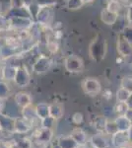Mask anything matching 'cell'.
<instances>
[{
	"label": "cell",
	"instance_id": "6da1fadb",
	"mask_svg": "<svg viewBox=\"0 0 132 148\" xmlns=\"http://www.w3.org/2000/svg\"><path fill=\"white\" fill-rule=\"evenodd\" d=\"M107 42H105L104 37L102 35H98L93 40L90 47H89V54L92 57L93 60L99 62L102 59H104L105 53H107Z\"/></svg>",
	"mask_w": 132,
	"mask_h": 148
},
{
	"label": "cell",
	"instance_id": "7a4b0ae2",
	"mask_svg": "<svg viewBox=\"0 0 132 148\" xmlns=\"http://www.w3.org/2000/svg\"><path fill=\"white\" fill-rule=\"evenodd\" d=\"M82 88L85 94L90 96H96L102 91V86L101 83L96 78L89 77L86 78L82 83Z\"/></svg>",
	"mask_w": 132,
	"mask_h": 148
},
{
	"label": "cell",
	"instance_id": "3957f363",
	"mask_svg": "<svg viewBox=\"0 0 132 148\" xmlns=\"http://www.w3.org/2000/svg\"><path fill=\"white\" fill-rule=\"evenodd\" d=\"M34 123L23 116L15 119L14 121V134H27L32 130Z\"/></svg>",
	"mask_w": 132,
	"mask_h": 148
},
{
	"label": "cell",
	"instance_id": "277c9868",
	"mask_svg": "<svg viewBox=\"0 0 132 148\" xmlns=\"http://www.w3.org/2000/svg\"><path fill=\"white\" fill-rule=\"evenodd\" d=\"M64 66L66 70L71 73L82 72L84 69V63L80 57L76 56H69L64 61Z\"/></svg>",
	"mask_w": 132,
	"mask_h": 148
},
{
	"label": "cell",
	"instance_id": "5b68a950",
	"mask_svg": "<svg viewBox=\"0 0 132 148\" xmlns=\"http://www.w3.org/2000/svg\"><path fill=\"white\" fill-rule=\"evenodd\" d=\"M34 136H35L37 142L40 144H49V143H51V140L53 138V130H49V128L40 127L36 130Z\"/></svg>",
	"mask_w": 132,
	"mask_h": 148
},
{
	"label": "cell",
	"instance_id": "8992f818",
	"mask_svg": "<svg viewBox=\"0 0 132 148\" xmlns=\"http://www.w3.org/2000/svg\"><path fill=\"white\" fill-rule=\"evenodd\" d=\"M31 76L29 71L25 67H18L16 71V75L14 77V82L15 84L20 88L26 87L30 83Z\"/></svg>",
	"mask_w": 132,
	"mask_h": 148
},
{
	"label": "cell",
	"instance_id": "52a82bcc",
	"mask_svg": "<svg viewBox=\"0 0 132 148\" xmlns=\"http://www.w3.org/2000/svg\"><path fill=\"white\" fill-rule=\"evenodd\" d=\"M52 8L51 6L40 7V10L37 14V20L40 25H49L52 20Z\"/></svg>",
	"mask_w": 132,
	"mask_h": 148
},
{
	"label": "cell",
	"instance_id": "ba28073f",
	"mask_svg": "<svg viewBox=\"0 0 132 148\" xmlns=\"http://www.w3.org/2000/svg\"><path fill=\"white\" fill-rule=\"evenodd\" d=\"M110 142H111V146L114 148H125L127 145H129L128 133L123 131H117L116 134L110 136Z\"/></svg>",
	"mask_w": 132,
	"mask_h": 148
},
{
	"label": "cell",
	"instance_id": "9c48e42d",
	"mask_svg": "<svg viewBox=\"0 0 132 148\" xmlns=\"http://www.w3.org/2000/svg\"><path fill=\"white\" fill-rule=\"evenodd\" d=\"M50 66H51L50 58L44 56H40L39 58L37 59V61L33 64V71L38 74H42L49 71Z\"/></svg>",
	"mask_w": 132,
	"mask_h": 148
},
{
	"label": "cell",
	"instance_id": "30bf717a",
	"mask_svg": "<svg viewBox=\"0 0 132 148\" xmlns=\"http://www.w3.org/2000/svg\"><path fill=\"white\" fill-rule=\"evenodd\" d=\"M117 51L122 56H132V46L128 42L123 34H120L117 39Z\"/></svg>",
	"mask_w": 132,
	"mask_h": 148
},
{
	"label": "cell",
	"instance_id": "8fae6325",
	"mask_svg": "<svg viewBox=\"0 0 132 148\" xmlns=\"http://www.w3.org/2000/svg\"><path fill=\"white\" fill-rule=\"evenodd\" d=\"M14 121L15 119L3 113H0V126H1L2 132L14 134Z\"/></svg>",
	"mask_w": 132,
	"mask_h": 148
},
{
	"label": "cell",
	"instance_id": "7c38bea8",
	"mask_svg": "<svg viewBox=\"0 0 132 148\" xmlns=\"http://www.w3.org/2000/svg\"><path fill=\"white\" fill-rule=\"evenodd\" d=\"M90 143L93 148H107L109 146V140L107 138V134L101 132H98L97 134L93 135L91 137Z\"/></svg>",
	"mask_w": 132,
	"mask_h": 148
},
{
	"label": "cell",
	"instance_id": "4fadbf2b",
	"mask_svg": "<svg viewBox=\"0 0 132 148\" xmlns=\"http://www.w3.org/2000/svg\"><path fill=\"white\" fill-rule=\"evenodd\" d=\"M14 101H15V104L19 108L24 109L26 107L30 106L32 105V98L29 94L27 93H24V92H19L17 93L14 97Z\"/></svg>",
	"mask_w": 132,
	"mask_h": 148
},
{
	"label": "cell",
	"instance_id": "5bb4252c",
	"mask_svg": "<svg viewBox=\"0 0 132 148\" xmlns=\"http://www.w3.org/2000/svg\"><path fill=\"white\" fill-rule=\"evenodd\" d=\"M70 135L76 141V143L79 145V147L85 146V145L87 144V141H88L87 134H86L85 131L83 130H81V128H79V127L74 128V130L71 131Z\"/></svg>",
	"mask_w": 132,
	"mask_h": 148
},
{
	"label": "cell",
	"instance_id": "9a60e30c",
	"mask_svg": "<svg viewBox=\"0 0 132 148\" xmlns=\"http://www.w3.org/2000/svg\"><path fill=\"white\" fill-rule=\"evenodd\" d=\"M116 121L118 131H123V132H127L132 126V121L127 118L126 114H121L118 116L117 118L114 120Z\"/></svg>",
	"mask_w": 132,
	"mask_h": 148
},
{
	"label": "cell",
	"instance_id": "2e32d148",
	"mask_svg": "<svg viewBox=\"0 0 132 148\" xmlns=\"http://www.w3.org/2000/svg\"><path fill=\"white\" fill-rule=\"evenodd\" d=\"M118 19V14L114 13L107 10V8L104 9L101 13V20L107 25H114Z\"/></svg>",
	"mask_w": 132,
	"mask_h": 148
},
{
	"label": "cell",
	"instance_id": "e0dca14e",
	"mask_svg": "<svg viewBox=\"0 0 132 148\" xmlns=\"http://www.w3.org/2000/svg\"><path fill=\"white\" fill-rule=\"evenodd\" d=\"M57 144L60 148H79V145L76 143L75 140L72 138L71 135H64L60 136L57 139Z\"/></svg>",
	"mask_w": 132,
	"mask_h": 148
},
{
	"label": "cell",
	"instance_id": "ac0fdd59",
	"mask_svg": "<svg viewBox=\"0 0 132 148\" xmlns=\"http://www.w3.org/2000/svg\"><path fill=\"white\" fill-rule=\"evenodd\" d=\"M49 116H52L54 120H59L63 116V107L59 103H53L49 105Z\"/></svg>",
	"mask_w": 132,
	"mask_h": 148
},
{
	"label": "cell",
	"instance_id": "d6986e66",
	"mask_svg": "<svg viewBox=\"0 0 132 148\" xmlns=\"http://www.w3.org/2000/svg\"><path fill=\"white\" fill-rule=\"evenodd\" d=\"M35 109L37 116L40 120H42L49 116V105L45 104V103H40L35 107Z\"/></svg>",
	"mask_w": 132,
	"mask_h": 148
},
{
	"label": "cell",
	"instance_id": "ffe728a7",
	"mask_svg": "<svg viewBox=\"0 0 132 148\" xmlns=\"http://www.w3.org/2000/svg\"><path fill=\"white\" fill-rule=\"evenodd\" d=\"M21 113H22L23 118L27 119V120L33 121V123L37 120H40V119L37 116V114H36V109L34 108V107H32V105H30V106L22 109Z\"/></svg>",
	"mask_w": 132,
	"mask_h": 148
},
{
	"label": "cell",
	"instance_id": "44dd1931",
	"mask_svg": "<svg viewBox=\"0 0 132 148\" xmlns=\"http://www.w3.org/2000/svg\"><path fill=\"white\" fill-rule=\"evenodd\" d=\"M17 68L18 67H14V66H6V67H4L1 71V79L8 81L14 80Z\"/></svg>",
	"mask_w": 132,
	"mask_h": 148
},
{
	"label": "cell",
	"instance_id": "7402d4cb",
	"mask_svg": "<svg viewBox=\"0 0 132 148\" xmlns=\"http://www.w3.org/2000/svg\"><path fill=\"white\" fill-rule=\"evenodd\" d=\"M107 123V119L104 116H99L94 120V127L98 132L105 133V128Z\"/></svg>",
	"mask_w": 132,
	"mask_h": 148
},
{
	"label": "cell",
	"instance_id": "603a6c76",
	"mask_svg": "<svg viewBox=\"0 0 132 148\" xmlns=\"http://www.w3.org/2000/svg\"><path fill=\"white\" fill-rule=\"evenodd\" d=\"M132 93L128 90L120 87L116 92V100L117 103H126L129 100Z\"/></svg>",
	"mask_w": 132,
	"mask_h": 148
},
{
	"label": "cell",
	"instance_id": "cb8c5ba5",
	"mask_svg": "<svg viewBox=\"0 0 132 148\" xmlns=\"http://www.w3.org/2000/svg\"><path fill=\"white\" fill-rule=\"evenodd\" d=\"M118 131V128H117V125L116 123V121H109L107 120V125H105V133L109 136H111V135L116 134V133Z\"/></svg>",
	"mask_w": 132,
	"mask_h": 148
},
{
	"label": "cell",
	"instance_id": "d4e9b609",
	"mask_svg": "<svg viewBox=\"0 0 132 148\" xmlns=\"http://www.w3.org/2000/svg\"><path fill=\"white\" fill-rule=\"evenodd\" d=\"M55 121H56V120H54L52 116H47V118L40 120V127L52 130L53 126L55 125Z\"/></svg>",
	"mask_w": 132,
	"mask_h": 148
},
{
	"label": "cell",
	"instance_id": "484cf974",
	"mask_svg": "<svg viewBox=\"0 0 132 148\" xmlns=\"http://www.w3.org/2000/svg\"><path fill=\"white\" fill-rule=\"evenodd\" d=\"M121 6L120 3L118 2V0H109V3H107V9L110 12H114V13L118 14V11L120 10Z\"/></svg>",
	"mask_w": 132,
	"mask_h": 148
},
{
	"label": "cell",
	"instance_id": "4316f807",
	"mask_svg": "<svg viewBox=\"0 0 132 148\" xmlns=\"http://www.w3.org/2000/svg\"><path fill=\"white\" fill-rule=\"evenodd\" d=\"M66 5L67 8L70 10H77V9H80L84 4L82 0H67Z\"/></svg>",
	"mask_w": 132,
	"mask_h": 148
},
{
	"label": "cell",
	"instance_id": "83f0119b",
	"mask_svg": "<svg viewBox=\"0 0 132 148\" xmlns=\"http://www.w3.org/2000/svg\"><path fill=\"white\" fill-rule=\"evenodd\" d=\"M16 145L17 148H32L33 147V143L29 138L24 137L21 139L16 140Z\"/></svg>",
	"mask_w": 132,
	"mask_h": 148
},
{
	"label": "cell",
	"instance_id": "f1b7e54d",
	"mask_svg": "<svg viewBox=\"0 0 132 148\" xmlns=\"http://www.w3.org/2000/svg\"><path fill=\"white\" fill-rule=\"evenodd\" d=\"M128 110H129V108H128V106H127L126 103H117L116 106L114 107V112H116V114H118V116L126 114Z\"/></svg>",
	"mask_w": 132,
	"mask_h": 148
},
{
	"label": "cell",
	"instance_id": "f546056e",
	"mask_svg": "<svg viewBox=\"0 0 132 148\" xmlns=\"http://www.w3.org/2000/svg\"><path fill=\"white\" fill-rule=\"evenodd\" d=\"M9 97V88L5 82L0 80V99L6 100Z\"/></svg>",
	"mask_w": 132,
	"mask_h": 148
},
{
	"label": "cell",
	"instance_id": "4dcf8cb0",
	"mask_svg": "<svg viewBox=\"0 0 132 148\" xmlns=\"http://www.w3.org/2000/svg\"><path fill=\"white\" fill-rule=\"evenodd\" d=\"M121 87L132 93V78H130V77L123 78L121 81Z\"/></svg>",
	"mask_w": 132,
	"mask_h": 148
},
{
	"label": "cell",
	"instance_id": "1f68e13d",
	"mask_svg": "<svg viewBox=\"0 0 132 148\" xmlns=\"http://www.w3.org/2000/svg\"><path fill=\"white\" fill-rule=\"evenodd\" d=\"M84 121V116L83 114L81 113H79V112H77V113L73 114V116H72V121H73V123H75V125H81V123H83Z\"/></svg>",
	"mask_w": 132,
	"mask_h": 148
},
{
	"label": "cell",
	"instance_id": "d6a6232c",
	"mask_svg": "<svg viewBox=\"0 0 132 148\" xmlns=\"http://www.w3.org/2000/svg\"><path fill=\"white\" fill-rule=\"evenodd\" d=\"M123 36L125 37V39L130 42V45L132 46V26L131 27H125L123 31Z\"/></svg>",
	"mask_w": 132,
	"mask_h": 148
},
{
	"label": "cell",
	"instance_id": "836d02e7",
	"mask_svg": "<svg viewBox=\"0 0 132 148\" xmlns=\"http://www.w3.org/2000/svg\"><path fill=\"white\" fill-rule=\"evenodd\" d=\"M47 49H49L50 52L55 53L57 51V49H58V45H57V42L55 40H49L47 42Z\"/></svg>",
	"mask_w": 132,
	"mask_h": 148
},
{
	"label": "cell",
	"instance_id": "e575fe53",
	"mask_svg": "<svg viewBox=\"0 0 132 148\" xmlns=\"http://www.w3.org/2000/svg\"><path fill=\"white\" fill-rule=\"evenodd\" d=\"M126 17H127V21H128V24H130L132 26V4L129 5L128 9H127Z\"/></svg>",
	"mask_w": 132,
	"mask_h": 148
},
{
	"label": "cell",
	"instance_id": "d590c367",
	"mask_svg": "<svg viewBox=\"0 0 132 148\" xmlns=\"http://www.w3.org/2000/svg\"><path fill=\"white\" fill-rule=\"evenodd\" d=\"M127 133H128V139H129V144L132 145V126L131 128L127 131Z\"/></svg>",
	"mask_w": 132,
	"mask_h": 148
},
{
	"label": "cell",
	"instance_id": "8d00e7d4",
	"mask_svg": "<svg viewBox=\"0 0 132 148\" xmlns=\"http://www.w3.org/2000/svg\"><path fill=\"white\" fill-rule=\"evenodd\" d=\"M3 106H4V100L0 99V113H1L2 110H3Z\"/></svg>",
	"mask_w": 132,
	"mask_h": 148
},
{
	"label": "cell",
	"instance_id": "74e56055",
	"mask_svg": "<svg viewBox=\"0 0 132 148\" xmlns=\"http://www.w3.org/2000/svg\"><path fill=\"white\" fill-rule=\"evenodd\" d=\"M94 1H95V0H82L83 4H89V3H92Z\"/></svg>",
	"mask_w": 132,
	"mask_h": 148
},
{
	"label": "cell",
	"instance_id": "f35d334b",
	"mask_svg": "<svg viewBox=\"0 0 132 148\" xmlns=\"http://www.w3.org/2000/svg\"><path fill=\"white\" fill-rule=\"evenodd\" d=\"M42 148H52V145L51 143H49V144H45Z\"/></svg>",
	"mask_w": 132,
	"mask_h": 148
},
{
	"label": "cell",
	"instance_id": "ab89813d",
	"mask_svg": "<svg viewBox=\"0 0 132 148\" xmlns=\"http://www.w3.org/2000/svg\"><path fill=\"white\" fill-rule=\"evenodd\" d=\"M1 132H2V130H1V126H0V134H1Z\"/></svg>",
	"mask_w": 132,
	"mask_h": 148
},
{
	"label": "cell",
	"instance_id": "60d3db41",
	"mask_svg": "<svg viewBox=\"0 0 132 148\" xmlns=\"http://www.w3.org/2000/svg\"><path fill=\"white\" fill-rule=\"evenodd\" d=\"M54 1H55V0H54Z\"/></svg>",
	"mask_w": 132,
	"mask_h": 148
}]
</instances>
